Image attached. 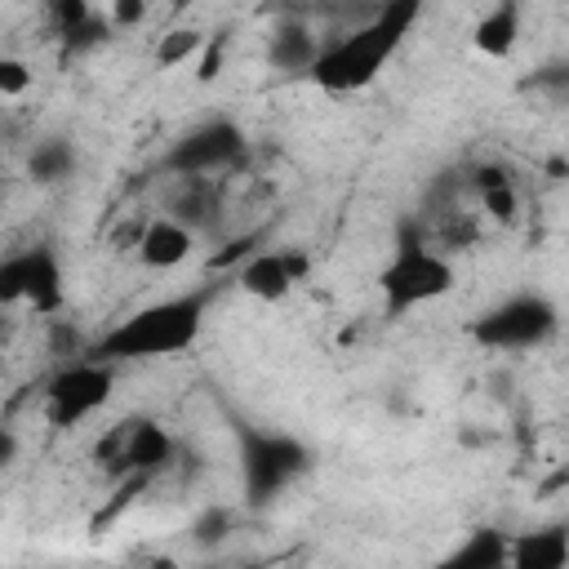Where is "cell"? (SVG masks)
Returning <instances> with one entry per match:
<instances>
[{"label": "cell", "instance_id": "1", "mask_svg": "<svg viewBox=\"0 0 569 569\" xmlns=\"http://www.w3.org/2000/svg\"><path fill=\"white\" fill-rule=\"evenodd\" d=\"M422 9H427V0H382L365 22H356L338 40L320 44V53L307 67V80L325 93L369 89L387 71V62L400 53V44L409 40Z\"/></svg>", "mask_w": 569, "mask_h": 569}, {"label": "cell", "instance_id": "2", "mask_svg": "<svg viewBox=\"0 0 569 569\" xmlns=\"http://www.w3.org/2000/svg\"><path fill=\"white\" fill-rule=\"evenodd\" d=\"M218 298V284H200V289H182L173 298L147 302L138 311H129L124 320H116L111 329H102L84 356L107 360V365H133V360H169L182 356L200 342L204 316Z\"/></svg>", "mask_w": 569, "mask_h": 569}, {"label": "cell", "instance_id": "3", "mask_svg": "<svg viewBox=\"0 0 569 569\" xmlns=\"http://www.w3.org/2000/svg\"><path fill=\"white\" fill-rule=\"evenodd\" d=\"M458 271L453 262L427 244V236L418 231V222H400L396 231V249L378 271V293H382V316L400 320L427 302H440L445 293H453Z\"/></svg>", "mask_w": 569, "mask_h": 569}, {"label": "cell", "instance_id": "4", "mask_svg": "<svg viewBox=\"0 0 569 569\" xmlns=\"http://www.w3.org/2000/svg\"><path fill=\"white\" fill-rule=\"evenodd\" d=\"M240 489L249 507H271L293 480H302L316 462L311 445L293 431L271 427H240Z\"/></svg>", "mask_w": 569, "mask_h": 569}, {"label": "cell", "instance_id": "5", "mask_svg": "<svg viewBox=\"0 0 569 569\" xmlns=\"http://www.w3.org/2000/svg\"><path fill=\"white\" fill-rule=\"evenodd\" d=\"M560 329V307L547 298V293H511L493 307H485L471 325H467V338L485 351H533L542 342H551Z\"/></svg>", "mask_w": 569, "mask_h": 569}, {"label": "cell", "instance_id": "6", "mask_svg": "<svg viewBox=\"0 0 569 569\" xmlns=\"http://www.w3.org/2000/svg\"><path fill=\"white\" fill-rule=\"evenodd\" d=\"M111 391H116V365L80 356L44 382V418H49V427L71 431V427L89 422L93 413H102Z\"/></svg>", "mask_w": 569, "mask_h": 569}, {"label": "cell", "instance_id": "7", "mask_svg": "<svg viewBox=\"0 0 569 569\" xmlns=\"http://www.w3.org/2000/svg\"><path fill=\"white\" fill-rule=\"evenodd\" d=\"M0 302H27L36 316H58L67 302V276L53 244H27L0 258Z\"/></svg>", "mask_w": 569, "mask_h": 569}, {"label": "cell", "instance_id": "8", "mask_svg": "<svg viewBox=\"0 0 569 569\" xmlns=\"http://www.w3.org/2000/svg\"><path fill=\"white\" fill-rule=\"evenodd\" d=\"M249 156V138L236 120L227 116H213L196 129H187L178 142H169L164 151V169L178 173V178H213V173H227V169H240Z\"/></svg>", "mask_w": 569, "mask_h": 569}, {"label": "cell", "instance_id": "9", "mask_svg": "<svg viewBox=\"0 0 569 569\" xmlns=\"http://www.w3.org/2000/svg\"><path fill=\"white\" fill-rule=\"evenodd\" d=\"M93 462L120 480V476H156L173 462V436L156 422V418H129L120 427H111L107 436H98L93 445Z\"/></svg>", "mask_w": 569, "mask_h": 569}, {"label": "cell", "instance_id": "10", "mask_svg": "<svg viewBox=\"0 0 569 569\" xmlns=\"http://www.w3.org/2000/svg\"><path fill=\"white\" fill-rule=\"evenodd\" d=\"M311 271V258L302 249H253L236 267V284L258 302H284Z\"/></svg>", "mask_w": 569, "mask_h": 569}, {"label": "cell", "instance_id": "11", "mask_svg": "<svg viewBox=\"0 0 569 569\" xmlns=\"http://www.w3.org/2000/svg\"><path fill=\"white\" fill-rule=\"evenodd\" d=\"M196 249V231L187 222H178L173 213L164 218H151L138 236V262L151 267V271H169V267H182Z\"/></svg>", "mask_w": 569, "mask_h": 569}, {"label": "cell", "instance_id": "12", "mask_svg": "<svg viewBox=\"0 0 569 569\" xmlns=\"http://www.w3.org/2000/svg\"><path fill=\"white\" fill-rule=\"evenodd\" d=\"M565 565H569L565 525H542L533 533H511L507 569H565Z\"/></svg>", "mask_w": 569, "mask_h": 569}, {"label": "cell", "instance_id": "13", "mask_svg": "<svg viewBox=\"0 0 569 569\" xmlns=\"http://www.w3.org/2000/svg\"><path fill=\"white\" fill-rule=\"evenodd\" d=\"M507 551H511V533H502L493 525H476L445 556V569H507Z\"/></svg>", "mask_w": 569, "mask_h": 569}, {"label": "cell", "instance_id": "14", "mask_svg": "<svg viewBox=\"0 0 569 569\" xmlns=\"http://www.w3.org/2000/svg\"><path fill=\"white\" fill-rule=\"evenodd\" d=\"M516 40H520V0H498L493 9L480 13V22L471 31V44L485 58H511Z\"/></svg>", "mask_w": 569, "mask_h": 569}, {"label": "cell", "instance_id": "15", "mask_svg": "<svg viewBox=\"0 0 569 569\" xmlns=\"http://www.w3.org/2000/svg\"><path fill=\"white\" fill-rule=\"evenodd\" d=\"M76 164H80L76 142H71L67 133H49V138H40V142L31 147V156H27V178H31L36 187H58V182H67V178L76 173Z\"/></svg>", "mask_w": 569, "mask_h": 569}, {"label": "cell", "instance_id": "16", "mask_svg": "<svg viewBox=\"0 0 569 569\" xmlns=\"http://www.w3.org/2000/svg\"><path fill=\"white\" fill-rule=\"evenodd\" d=\"M316 53H320V40H316L302 22H284V27L271 36V44H267V62H271L276 71H298V76H307V67H311Z\"/></svg>", "mask_w": 569, "mask_h": 569}, {"label": "cell", "instance_id": "17", "mask_svg": "<svg viewBox=\"0 0 569 569\" xmlns=\"http://www.w3.org/2000/svg\"><path fill=\"white\" fill-rule=\"evenodd\" d=\"M476 187H480V204H485L489 218H498V222H516V213H520V196H516V187H511V178H507L502 164H485L480 178H476Z\"/></svg>", "mask_w": 569, "mask_h": 569}, {"label": "cell", "instance_id": "18", "mask_svg": "<svg viewBox=\"0 0 569 569\" xmlns=\"http://www.w3.org/2000/svg\"><path fill=\"white\" fill-rule=\"evenodd\" d=\"M111 31H116V27H111V18L93 9L84 22H76L71 31H62V36H58V40H62V58H80V53L102 49V44L111 40Z\"/></svg>", "mask_w": 569, "mask_h": 569}, {"label": "cell", "instance_id": "19", "mask_svg": "<svg viewBox=\"0 0 569 569\" xmlns=\"http://www.w3.org/2000/svg\"><path fill=\"white\" fill-rule=\"evenodd\" d=\"M200 44H204V31H200V27H169V31L160 36V44H156V67H160V71H173L178 62L196 58Z\"/></svg>", "mask_w": 569, "mask_h": 569}, {"label": "cell", "instance_id": "20", "mask_svg": "<svg viewBox=\"0 0 569 569\" xmlns=\"http://www.w3.org/2000/svg\"><path fill=\"white\" fill-rule=\"evenodd\" d=\"M227 49H231V27H218V31H204V44L196 53V84H213L227 67Z\"/></svg>", "mask_w": 569, "mask_h": 569}, {"label": "cell", "instance_id": "21", "mask_svg": "<svg viewBox=\"0 0 569 569\" xmlns=\"http://www.w3.org/2000/svg\"><path fill=\"white\" fill-rule=\"evenodd\" d=\"M27 89H31V67L22 58H13V53H0V102L22 98Z\"/></svg>", "mask_w": 569, "mask_h": 569}, {"label": "cell", "instance_id": "22", "mask_svg": "<svg viewBox=\"0 0 569 569\" xmlns=\"http://www.w3.org/2000/svg\"><path fill=\"white\" fill-rule=\"evenodd\" d=\"M93 13V0H49V18H53V31H71L76 22H84Z\"/></svg>", "mask_w": 569, "mask_h": 569}, {"label": "cell", "instance_id": "23", "mask_svg": "<svg viewBox=\"0 0 569 569\" xmlns=\"http://www.w3.org/2000/svg\"><path fill=\"white\" fill-rule=\"evenodd\" d=\"M227 529H231V516L222 511V507H209L196 525H191V533H196V542L200 547H209V542H222L227 538Z\"/></svg>", "mask_w": 569, "mask_h": 569}, {"label": "cell", "instance_id": "24", "mask_svg": "<svg viewBox=\"0 0 569 569\" xmlns=\"http://www.w3.org/2000/svg\"><path fill=\"white\" fill-rule=\"evenodd\" d=\"M107 18L116 31H129L147 18V0H107Z\"/></svg>", "mask_w": 569, "mask_h": 569}, {"label": "cell", "instance_id": "25", "mask_svg": "<svg viewBox=\"0 0 569 569\" xmlns=\"http://www.w3.org/2000/svg\"><path fill=\"white\" fill-rule=\"evenodd\" d=\"M13 462H18V436H13V427L0 422V471H9Z\"/></svg>", "mask_w": 569, "mask_h": 569}, {"label": "cell", "instance_id": "26", "mask_svg": "<svg viewBox=\"0 0 569 569\" xmlns=\"http://www.w3.org/2000/svg\"><path fill=\"white\" fill-rule=\"evenodd\" d=\"M4 329H9V325H4V302H0V338H4Z\"/></svg>", "mask_w": 569, "mask_h": 569}, {"label": "cell", "instance_id": "27", "mask_svg": "<svg viewBox=\"0 0 569 569\" xmlns=\"http://www.w3.org/2000/svg\"><path fill=\"white\" fill-rule=\"evenodd\" d=\"M182 4H196V0H178V4H173V9H182Z\"/></svg>", "mask_w": 569, "mask_h": 569}]
</instances>
